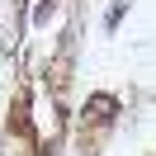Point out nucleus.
<instances>
[{"mask_svg": "<svg viewBox=\"0 0 156 156\" xmlns=\"http://www.w3.org/2000/svg\"><path fill=\"white\" fill-rule=\"evenodd\" d=\"M128 14H133V0H109L104 5V14H99V33H104V38H114L118 29H123V19Z\"/></svg>", "mask_w": 156, "mask_h": 156, "instance_id": "f03ea898", "label": "nucleus"}, {"mask_svg": "<svg viewBox=\"0 0 156 156\" xmlns=\"http://www.w3.org/2000/svg\"><path fill=\"white\" fill-rule=\"evenodd\" d=\"M0 156H29V151H14V137L0 128Z\"/></svg>", "mask_w": 156, "mask_h": 156, "instance_id": "7ed1b4c3", "label": "nucleus"}, {"mask_svg": "<svg viewBox=\"0 0 156 156\" xmlns=\"http://www.w3.org/2000/svg\"><path fill=\"white\" fill-rule=\"evenodd\" d=\"M123 114H128V104H123L118 90H90L80 99V109L71 114V133H80L90 142V151H99V142L123 123Z\"/></svg>", "mask_w": 156, "mask_h": 156, "instance_id": "f257e3e1", "label": "nucleus"}, {"mask_svg": "<svg viewBox=\"0 0 156 156\" xmlns=\"http://www.w3.org/2000/svg\"><path fill=\"white\" fill-rule=\"evenodd\" d=\"M90 156H99V151H90Z\"/></svg>", "mask_w": 156, "mask_h": 156, "instance_id": "20e7f679", "label": "nucleus"}]
</instances>
